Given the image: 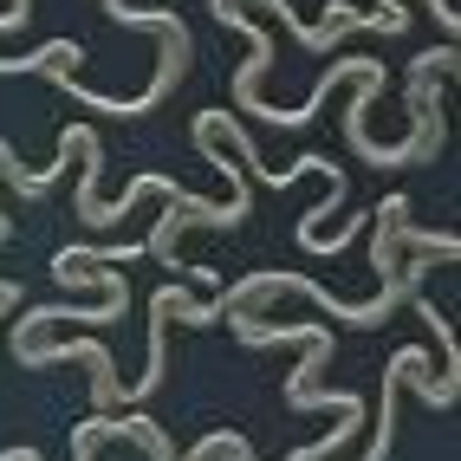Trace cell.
<instances>
[{"mask_svg":"<svg viewBox=\"0 0 461 461\" xmlns=\"http://www.w3.org/2000/svg\"><path fill=\"white\" fill-rule=\"evenodd\" d=\"M396 248H416V254L461 260V240H455V234H422V228H410V221H396Z\"/></svg>","mask_w":461,"mask_h":461,"instance_id":"4","label":"cell"},{"mask_svg":"<svg viewBox=\"0 0 461 461\" xmlns=\"http://www.w3.org/2000/svg\"><path fill=\"white\" fill-rule=\"evenodd\" d=\"M422 7H429V14H436V20H442V33L455 40V26H461V20H455V7H448V0H422Z\"/></svg>","mask_w":461,"mask_h":461,"instance_id":"6","label":"cell"},{"mask_svg":"<svg viewBox=\"0 0 461 461\" xmlns=\"http://www.w3.org/2000/svg\"><path fill=\"white\" fill-rule=\"evenodd\" d=\"M208 7H267L305 52H331L345 33H384L390 40V33H403V26H410V14H364V7H345V0H331V7H325V26H305L286 0H208Z\"/></svg>","mask_w":461,"mask_h":461,"instance_id":"1","label":"cell"},{"mask_svg":"<svg viewBox=\"0 0 461 461\" xmlns=\"http://www.w3.org/2000/svg\"><path fill=\"white\" fill-rule=\"evenodd\" d=\"M357 422H364V416H345V422H331V436H319V442H305V448H293L286 461H331V448H345Z\"/></svg>","mask_w":461,"mask_h":461,"instance_id":"5","label":"cell"},{"mask_svg":"<svg viewBox=\"0 0 461 461\" xmlns=\"http://www.w3.org/2000/svg\"><path fill=\"white\" fill-rule=\"evenodd\" d=\"M403 357H410V351H396V357L384 364V410H377V436H371V448H364V461H384V455H390V429H396V390H403Z\"/></svg>","mask_w":461,"mask_h":461,"instance_id":"3","label":"cell"},{"mask_svg":"<svg viewBox=\"0 0 461 461\" xmlns=\"http://www.w3.org/2000/svg\"><path fill=\"white\" fill-rule=\"evenodd\" d=\"M208 14L248 40V66H240V78H234V111H254V117H267V124H286L280 104H260V78L273 66V33H267L260 20H248V7H208Z\"/></svg>","mask_w":461,"mask_h":461,"instance_id":"2","label":"cell"}]
</instances>
